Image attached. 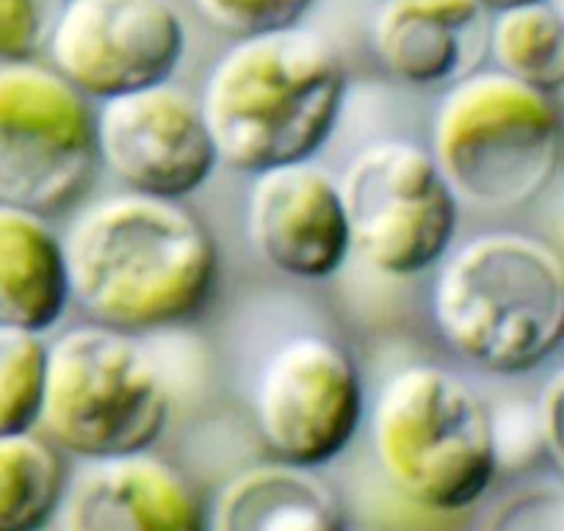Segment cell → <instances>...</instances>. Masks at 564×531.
<instances>
[{
	"mask_svg": "<svg viewBox=\"0 0 564 531\" xmlns=\"http://www.w3.org/2000/svg\"><path fill=\"white\" fill-rule=\"evenodd\" d=\"M247 236L260 260L294 280L333 278L355 252L338 177L316 161L252 175Z\"/></svg>",
	"mask_w": 564,
	"mask_h": 531,
	"instance_id": "cell-12",
	"label": "cell"
},
{
	"mask_svg": "<svg viewBox=\"0 0 564 531\" xmlns=\"http://www.w3.org/2000/svg\"><path fill=\"white\" fill-rule=\"evenodd\" d=\"M69 302L64 238L40 210L0 203V324L45 335Z\"/></svg>",
	"mask_w": 564,
	"mask_h": 531,
	"instance_id": "cell-16",
	"label": "cell"
},
{
	"mask_svg": "<svg viewBox=\"0 0 564 531\" xmlns=\"http://www.w3.org/2000/svg\"><path fill=\"white\" fill-rule=\"evenodd\" d=\"M371 443L390 487L423 512H468L498 476L490 404L459 373L432 362L384 379Z\"/></svg>",
	"mask_w": 564,
	"mask_h": 531,
	"instance_id": "cell-4",
	"label": "cell"
},
{
	"mask_svg": "<svg viewBox=\"0 0 564 531\" xmlns=\"http://www.w3.org/2000/svg\"><path fill=\"white\" fill-rule=\"evenodd\" d=\"M95 137L100 164L150 197H192L219 166L199 100L172 80L102 100Z\"/></svg>",
	"mask_w": 564,
	"mask_h": 531,
	"instance_id": "cell-11",
	"label": "cell"
},
{
	"mask_svg": "<svg viewBox=\"0 0 564 531\" xmlns=\"http://www.w3.org/2000/svg\"><path fill=\"white\" fill-rule=\"evenodd\" d=\"M487 51L509 78L545 95L564 89V23L547 0L492 12Z\"/></svg>",
	"mask_w": 564,
	"mask_h": 531,
	"instance_id": "cell-18",
	"label": "cell"
},
{
	"mask_svg": "<svg viewBox=\"0 0 564 531\" xmlns=\"http://www.w3.org/2000/svg\"><path fill=\"white\" fill-rule=\"evenodd\" d=\"M346 86L335 45L307 25L236 40L199 95L219 164L258 175L313 161L338 124Z\"/></svg>",
	"mask_w": 564,
	"mask_h": 531,
	"instance_id": "cell-2",
	"label": "cell"
},
{
	"mask_svg": "<svg viewBox=\"0 0 564 531\" xmlns=\"http://www.w3.org/2000/svg\"><path fill=\"white\" fill-rule=\"evenodd\" d=\"M45 373V335L0 324V435L40 430Z\"/></svg>",
	"mask_w": 564,
	"mask_h": 531,
	"instance_id": "cell-19",
	"label": "cell"
},
{
	"mask_svg": "<svg viewBox=\"0 0 564 531\" xmlns=\"http://www.w3.org/2000/svg\"><path fill=\"white\" fill-rule=\"evenodd\" d=\"M95 108L40 62H0V203L56 214L97 170Z\"/></svg>",
	"mask_w": 564,
	"mask_h": 531,
	"instance_id": "cell-8",
	"label": "cell"
},
{
	"mask_svg": "<svg viewBox=\"0 0 564 531\" xmlns=\"http://www.w3.org/2000/svg\"><path fill=\"white\" fill-rule=\"evenodd\" d=\"M430 153L465 208H523L556 175L562 113L553 95L479 67L443 91Z\"/></svg>",
	"mask_w": 564,
	"mask_h": 531,
	"instance_id": "cell-5",
	"label": "cell"
},
{
	"mask_svg": "<svg viewBox=\"0 0 564 531\" xmlns=\"http://www.w3.org/2000/svg\"><path fill=\"white\" fill-rule=\"evenodd\" d=\"M490 12H501L507 7H518V3H529V0H481Z\"/></svg>",
	"mask_w": 564,
	"mask_h": 531,
	"instance_id": "cell-25",
	"label": "cell"
},
{
	"mask_svg": "<svg viewBox=\"0 0 564 531\" xmlns=\"http://www.w3.org/2000/svg\"><path fill=\"white\" fill-rule=\"evenodd\" d=\"M351 249L384 278H415L452 252L463 205L430 150L404 139L362 148L338 175Z\"/></svg>",
	"mask_w": 564,
	"mask_h": 531,
	"instance_id": "cell-7",
	"label": "cell"
},
{
	"mask_svg": "<svg viewBox=\"0 0 564 531\" xmlns=\"http://www.w3.org/2000/svg\"><path fill=\"white\" fill-rule=\"evenodd\" d=\"M547 3H551L553 12H556L558 18H562V23H564V0H547Z\"/></svg>",
	"mask_w": 564,
	"mask_h": 531,
	"instance_id": "cell-26",
	"label": "cell"
},
{
	"mask_svg": "<svg viewBox=\"0 0 564 531\" xmlns=\"http://www.w3.org/2000/svg\"><path fill=\"white\" fill-rule=\"evenodd\" d=\"M490 430L492 448H496L498 470H525L545 457L542 443L540 410L534 402H503L490 404Z\"/></svg>",
	"mask_w": 564,
	"mask_h": 531,
	"instance_id": "cell-22",
	"label": "cell"
},
{
	"mask_svg": "<svg viewBox=\"0 0 564 531\" xmlns=\"http://www.w3.org/2000/svg\"><path fill=\"white\" fill-rule=\"evenodd\" d=\"M62 531H205L192 481L153 452L86 459L69 479Z\"/></svg>",
	"mask_w": 564,
	"mask_h": 531,
	"instance_id": "cell-13",
	"label": "cell"
},
{
	"mask_svg": "<svg viewBox=\"0 0 564 531\" xmlns=\"http://www.w3.org/2000/svg\"><path fill=\"white\" fill-rule=\"evenodd\" d=\"M205 531H349V514L316 468L271 459L225 481Z\"/></svg>",
	"mask_w": 564,
	"mask_h": 531,
	"instance_id": "cell-15",
	"label": "cell"
},
{
	"mask_svg": "<svg viewBox=\"0 0 564 531\" xmlns=\"http://www.w3.org/2000/svg\"><path fill=\"white\" fill-rule=\"evenodd\" d=\"M479 531H564V481L512 492L492 507Z\"/></svg>",
	"mask_w": 564,
	"mask_h": 531,
	"instance_id": "cell-23",
	"label": "cell"
},
{
	"mask_svg": "<svg viewBox=\"0 0 564 531\" xmlns=\"http://www.w3.org/2000/svg\"><path fill=\"white\" fill-rule=\"evenodd\" d=\"M249 404L271 457L318 470L355 441L366 415V390L344 346L302 333L260 362Z\"/></svg>",
	"mask_w": 564,
	"mask_h": 531,
	"instance_id": "cell-9",
	"label": "cell"
},
{
	"mask_svg": "<svg viewBox=\"0 0 564 531\" xmlns=\"http://www.w3.org/2000/svg\"><path fill=\"white\" fill-rule=\"evenodd\" d=\"M487 12L481 0H382L371 20V51L401 84L452 86L481 67Z\"/></svg>",
	"mask_w": 564,
	"mask_h": 531,
	"instance_id": "cell-14",
	"label": "cell"
},
{
	"mask_svg": "<svg viewBox=\"0 0 564 531\" xmlns=\"http://www.w3.org/2000/svg\"><path fill=\"white\" fill-rule=\"evenodd\" d=\"M186 45L172 0H69L47 56L80 95L102 102L172 80Z\"/></svg>",
	"mask_w": 564,
	"mask_h": 531,
	"instance_id": "cell-10",
	"label": "cell"
},
{
	"mask_svg": "<svg viewBox=\"0 0 564 531\" xmlns=\"http://www.w3.org/2000/svg\"><path fill=\"white\" fill-rule=\"evenodd\" d=\"M172 415L164 368L139 335L80 324L47 344L40 430L86 459L153 452Z\"/></svg>",
	"mask_w": 564,
	"mask_h": 531,
	"instance_id": "cell-6",
	"label": "cell"
},
{
	"mask_svg": "<svg viewBox=\"0 0 564 531\" xmlns=\"http://www.w3.org/2000/svg\"><path fill=\"white\" fill-rule=\"evenodd\" d=\"M313 3L316 0H194L205 23L232 40L296 25Z\"/></svg>",
	"mask_w": 564,
	"mask_h": 531,
	"instance_id": "cell-21",
	"label": "cell"
},
{
	"mask_svg": "<svg viewBox=\"0 0 564 531\" xmlns=\"http://www.w3.org/2000/svg\"><path fill=\"white\" fill-rule=\"evenodd\" d=\"M69 0H0V62H40Z\"/></svg>",
	"mask_w": 564,
	"mask_h": 531,
	"instance_id": "cell-20",
	"label": "cell"
},
{
	"mask_svg": "<svg viewBox=\"0 0 564 531\" xmlns=\"http://www.w3.org/2000/svg\"><path fill=\"white\" fill-rule=\"evenodd\" d=\"M62 448L42 432L0 435V531H45L67 496Z\"/></svg>",
	"mask_w": 564,
	"mask_h": 531,
	"instance_id": "cell-17",
	"label": "cell"
},
{
	"mask_svg": "<svg viewBox=\"0 0 564 531\" xmlns=\"http://www.w3.org/2000/svg\"><path fill=\"white\" fill-rule=\"evenodd\" d=\"M536 410H540L542 443H545V457L558 470L564 481V366L547 377L536 395Z\"/></svg>",
	"mask_w": 564,
	"mask_h": 531,
	"instance_id": "cell-24",
	"label": "cell"
},
{
	"mask_svg": "<svg viewBox=\"0 0 564 531\" xmlns=\"http://www.w3.org/2000/svg\"><path fill=\"white\" fill-rule=\"evenodd\" d=\"M64 249L75 305L122 333L192 322L219 289V247L181 199L111 194L80 210Z\"/></svg>",
	"mask_w": 564,
	"mask_h": 531,
	"instance_id": "cell-1",
	"label": "cell"
},
{
	"mask_svg": "<svg viewBox=\"0 0 564 531\" xmlns=\"http://www.w3.org/2000/svg\"><path fill=\"white\" fill-rule=\"evenodd\" d=\"M430 313L479 371H534L564 344V254L525 232H479L437 263Z\"/></svg>",
	"mask_w": 564,
	"mask_h": 531,
	"instance_id": "cell-3",
	"label": "cell"
}]
</instances>
